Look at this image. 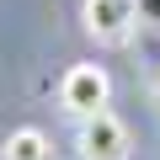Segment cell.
Instances as JSON below:
<instances>
[{"mask_svg": "<svg viewBox=\"0 0 160 160\" xmlns=\"http://www.w3.org/2000/svg\"><path fill=\"white\" fill-rule=\"evenodd\" d=\"M107 96H112V80L102 64H69L64 80H59V107L69 118H91V112H107Z\"/></svg>", "mask_w": 160, "mask_h": 160, "instance_id": "obj_1", "label": "cell"}, {"mask_svg": "<svg viewBox=\"0 0 160 160\" xmlns=\"http://www.w3.org/2000/svg\"><path fill=\"white\" fill-rule=\"evenodd\" d=\"M75 149H80V160H128V155H133V133H128L123 118L91 112V118H80Z\"/></svg>", "mask_w": 160, "mask_h": 160, "instance_id": "obj_2", "label": "cell"}, {"mask_svg": "<svg viewBox=\"0 0 160 160\" xmlns=\"http://www.w3.org/2000/svg\"><path fill=\"white\" fill-rule=\"evenodd\" d=\"M80 22H86V32L96 43H128L139 27V0H86Z\"/></svg>", "mask_w": 160, "mask_h": 160, "instance_id": "obj_3", "label": "cell"}, {"mask_svg": "<svg viewBox=\"0 0 160 160\" xmlns=\"http://www.w3.org/2000/svg\"><path fill=\"white\" fill-rule=\"evenodd\" d=\"M0 160H53V144H48L43 128H11Z\"/></svg>", "mask_w": 160, "mask_h": 160, "instance_id": "obj_4", "label": "cell"}, {"mask_svg": "<svg viewBox=\"0 0 160 160\" xmlns=\"http://www.w3.org/2000/svg\"><path fill=\"white\" fill-rule=\"evenodd\" d=\"M139 27H160V0H139Z\"/></svg>", "mask_w": 160, "mask_h": 160, "instance_id": "obj_5", "label": "cell"}]
</instances>
